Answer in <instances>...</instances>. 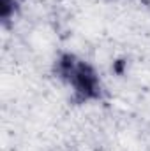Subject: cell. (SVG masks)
I'll return each instance as SVG.
<instances>
[{"mask_svg": "<svg viewBox=\"0 0 150 151\" xmlns=\"http://www.w3.org/2000/svg\"><path fill=\"white\" fill-rule=\"evenodd\" d=\"M53 70L76 104H92L103 99L104 86L97 69L79 55L71 51L60 53L55 58Z\"/></svg>", "mask_w": 150, "mask_h": 151, "instance_id": "6da1fadb", "label": "cell"}, {"mask_svg": "<svg viewBox=\"0 0 150 151\" xmlns=\"http://www.w3.org/2000/svg\"><path fill=\"white\" fill-rule=\"evenodd\" d=\"M20 11V0H0V21L7 25Z\"/></svg>", "mask_w": 150, "mask_h": 151, "instance_id": "7a4b0ae2", "label": "cell"}]
</instances>
